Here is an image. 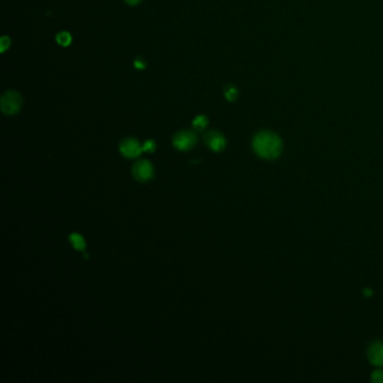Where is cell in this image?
I'll return each mask as SVG.
<instances>
[{
  "label": "cell",
  "instance_id": "cell-7",
  "mask_svg": "<svg viewBox=\"0 0 383 383\" xmlns=\"http://www.w3.org/2000/svg\"><path fill=\"white\" fill-rule=\"evenodd\" d=\"M367 356H369L370 362L377 366L383 365V343L377 342L373 343L370 346L369 352H367Z\"/></svg>",
  "mask_w": 383,
  "mask_h": 383
},
{
  "label": "cell",
  "instance_id": "cell-14",
  "mask_svg": "<svg viewBox=\"0 0 383 383\" xmlns=\"http://www.w3.org/2000/svg\"><path fill=\"white\" fill-rule=\"evenodd\" d=\"M0 45H1V48H0V50H1V52H5V51L9 48L10 46V40L9 37L7 36H2L1 41H0Z\"/></svg>",
  "mask_w": 383,
  "mask_h": 383
},
{
  "label": "cell",
  "instance_id": "cell-16",
  "mask_svg": "<svg viewBox=\"0 0 383 383\" xmlns=\"http://www.w3.org/2000/svg\"><path fill=\"white\" fill-rule=\"evenodd\" d=\"M128 5H132V6H135V5H138V3L142 1V0H125Z\"/></svg>",
  "mask_w": 383,
  "mask_h": 383
},
{
  "label": "cell",
  "instance_id": "cell-5",
  "mask_svg": "<svg viewBox=\"0 0 383 383\" xmlns=\"http://www.w3.org/2000/svg\"><path fill=\"white\" fill-rule=\"evenodd\" d=\"M120 153H122L125 158L134 159L137 158L143 152V146L139 145L138 140L135 138H126L120 143L119 146Z\"/></svg>",
  "mask_w": 383,
  "mask_h": 383
},
{
  "label": "cell",
  "instance_id": "cell-6",
  "mask_svg": "<svg viewBox=\"0 0 383 383\" xmlns=\"http://www.w3.org/2000/svg\"><path fill=\"white\" fill-rule=\"evenodd\" d=\"M204 142L207 146L212 148L214 152H220L226 146V139L219 132L212 131L205 135Z\"/></svg>",
  "mask_w": 383,
  "mask_h": 383
},
{
  "label": "cell",
  "instance_id": "cell-10",
  "mask_svg": "<svg viewBox=\"0 0 383 383\" xmlns=\"http://www.w3.org/2000/svg\"><path fill=\"white\" fill-rule=\"evenodd\" d=\"M56 42L62 46H69L72 42V37L68 32H61L56 35Z\"/></svg>",
  "mask_w": 383,
  "mask_h": 383
},
{
  "label": "cell",
  "instance_id": "cell-11",
  "mask_svg": "<svg viewBox=\"0 0 383 383\" xmlns=\"http://www.w3.org/2000/svg\"><path fill=\"white\" fill-rule=\"evenodd\" d=\"M225 97L228 101H234L237 98V90L233 85H227L225 88Z\"/></svg>",
  "mask_w": 383,
  "mask_h": 383
},
{
  "label": "cell",
  "instance_id": "cell-2",
  "mask_svg": "<svg viewBox=\"0 0 383 383\" xmlns=\"http://www.w3.org/2000/svg\"><path fill=\"white\" fill-rule=\"evenodd\" d=\"M23 104L22 96L18 92L10 90L2 95L1 100H0V106H1V111L5 115H15L21 110Z\"/></svg>",
  "mask_w": 383,
  "mask_h": 383
},
{
  "label": "cell",
  "instance_id": "cell-4",
  "mask_svg": "<svg viewBox=\"0 0 383 383\" xmlns=\"http://www.w3.org/2000/svg\"><path fill=\"white\" fill-rule=\"evenodd\" d=\"M154 170L152 164L146 161V160H142L134 164L133 166V175L136 180H138L140 182H146L148 180L153 178Z\"/></svg>",
  "mask_w": 383,
  "mask_h": 383
},
{
  "label": "cell",
  "instance_id": "cell-8",
  "mask_svg": "<svg viewBox=\"0 0 383 383\" xmlns=\"http://www.w3.org/2000/svg\"><path fill=\"white\" fill-rule=\"evenodd\" d=\"M207 125H208V118H207L206 116L204 115H200V116H197L196 118L193 119L192 122V126L196 131H204L205 128L207 127Z\"/></svg>",
  "mask_w": 383,
  "mask_h": 383
},
{
  "label": "cell",
  "instance_id": "cell-12",
  "mask_svg": "<svg viewBox=\"0 0 383 383\" xmlns=\"http://www.w3.org/2000/svg\"><path fill=\"white\" fill-rule=\"evenodd\" d=\"M156 148V145H155V142L152 139H148L146 140L145 143H144L143 145V151L144 152H148V153H152V152H154Z\"/></svg>",
  "mask_w": 383,
  "mask_h": 383
},
{
  "label": "cell",
  "instance_id": "cell-13",
  "mask_svg": "<svg viewBox=\"0 0 383 383\" xmlns=\"http://www.w3.org/2000/svg\"><path fill=\"white\" fill-rule=\"evenodd\" d=\"M371 380L377 383H383V371L378 370L375 371V372H373Z\"/></svg>",
  "mask_w": 383,
  "mask_h": 383
},
{
  "label": "cell",
  "instance_id": "cell-1",
  "mask_svg": "<svg viewBox=\"0 0 383 383\" xmlns=\"http://www.w3.org/2000/svg\"><path fill=\"white\" fill-rule=\"evenodd\" d=\"M255 153L267 160L276 159L282 151V142L279 136L270 132H261L253 139Z\"/></svg>",
  "mask_w": 383,
  "mask_h": 383
},
{
  "label": "cell",
  "instance_id": "cell-3",
  "mask_svg": "<svg viewBox=\"0 0 383 383\" xmlns=\"http://www.w3.org/2000/svg\"><path fill=\"white\" fill-rule=\"evenodd\" d=\"M197 142V136L193 132L182 131L175 134L173 138V146L179 151H188L194 146Z\"/></svg>",
  "mask_w": 383,
  "mask_h": 383
},
{
  "label": "cell",
  "instance_id": "cell-9",
  "mask_svg": "<svg viewBox=\"0 0 383 383\" xmlns=\"http://www.w3.org/2000/svg\"><path fill=\"white\" fill-rule=\"evenodd\" d=\"M70 241H71V243L74 246V248L78 249V251H82V249H84L85 243H84V240L82 236L78 235V234H72V235H70Z\"/></svg>",
  "mask_w": 383,
  "mask_h": 383
},
{
  "label": "cell",
  "instance_id": "cell-15",
  "mask_svg": "<svg viewBox=\"0 0 383 383\" xmlns=\"http://www.w3.org/2000/svg\"><path fill=\"white\" fill-rule=\"evenodd\" d=\"M134 66H135L136 69H138V70H143V69L146 68V63H145V61L142 60V58L137 57L134 61Z\"/></svg>",
  "mask_w": 383,
  "mask_h": 383
}]
</instances>
